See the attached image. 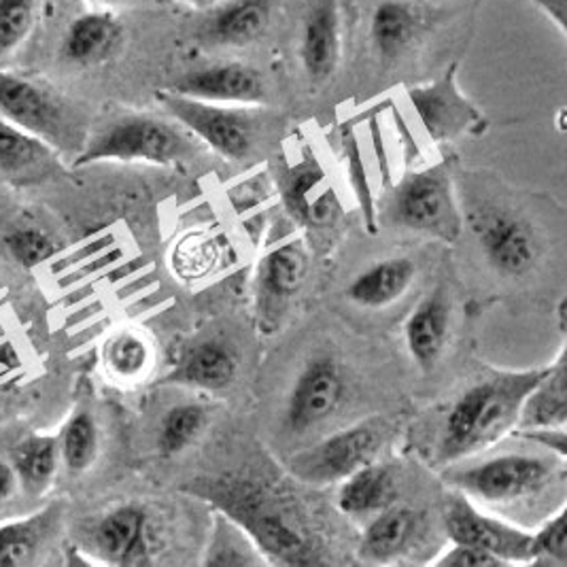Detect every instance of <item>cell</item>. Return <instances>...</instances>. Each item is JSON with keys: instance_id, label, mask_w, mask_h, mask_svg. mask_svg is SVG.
Listing matches in <instances>:
<instances>
[{"instance_id": "cell-12", "label": "cell", "mask_w": 567, "mask_h": 567, "mask_svg": "<svg viewBox=\"0 0 567 567\" xmlns=\"http://www.w3.org/2000/svg\"><path fill=\"white\" fill-rule=\"evenodd\" d=\"M347 398V377L330 355H315L305 363L289 389L285 425L291 434H307L326 423Z\"/></svg>"}, {"instance_id": "cell-39", "label": "cell", "mask_w": 567, "mask_h": 567, "mask_svg": "<svg viewBox=\"0 0 567 567\" xmlns=\"http://www.w3.org/2000/svg\"><path fill=\"white\" fill-rule=\"evenodd\" d=\"M513 434L540 444L542 449L557 455L559 460H566L567 457L566 427H557V430H515Z\"/></svg>"}, {"instance_id": "cell-43", "label": "cell", "mask_w": 567, "mask_h": 567, "mask_svg": "<svg viewBox=\"0 0 567 567\" xmlns=\"http://www.w3.org/2000/svg\"><path fill=\"white\" fill-rule=\"evenodd\" d=\"M94 4H101V7H113V4H122V2H128V0H90Z\"/></svg>"}, {"instance_id": "cell-17", "label": "cell", "mask_w": 567, "mask_h": 567, "mask_svg": "<svg viewBox=\"0 0 567 567\" xmlns=\"http://www.w3.org/2000/svg\"><path fill=\"white\" fill-rule=\"evenodd\" d=\"M309 275V251L302 238L289 236L270 247L258 266V309L266 323L277 321Z\"/></svg>"}, {"instance_id": "cell-23", "label": "cell", "mask_w": 567, "mask_h": 567, "mask_svg": "<svg viewBox=\"0 0 567 567\" xmlns=\"http://www.w3.org/2000/svg\"><path fill=\"white\" fill-rule=\"evenodd\" d=\"M238 365V353L230 342L207 338L185 351L168 381L203 391H224L233 388Z\"/></svg>"}, {"instance_id": "cell-16", "label": "cell", "mask_w": 567, "mask_h": 567, "mask_svg": "<svg viewBox=\"0 0 567 567\" xmlns=\"http://www.w3.org/2000/svg\"><path fill=\"white\" fill-rule=\"evenodd\" d=\"M126 41V27L111 9H92L71 20L60 39V62L87 71L111 62Z\"/></svg>"}, {"instance_id": "cell-31", "label": "cell", "mask_w": 567, "mask_h": 567, "mask_svg": "<svg viewBox=\"0 0 567 567\" xmlns=\"http://www.w3.org/2000/svg\"><path fill=\"white\" fill-rule=\"evenodd\" d=\"M152 344L138 330H120L103 347V363L115 381H141L152 368Z\"/></svg>"}, {"instance_id": "cell-4", "label": "cell", "mask_w": 567, "mask_h": 567, "mask_svg": "<svg viewBox=\"0 0 567 567\" xmlns=\"http://www.w3.org/2000/svg\"><path fill=\"white\" fill-rule=\"evenodd\" d=\"M0 117L39 136L58 154L78 155L90 134L78 104L50 85L0 69Z\"/></svg>"}, {"instance_id": "cell-7", "label": "cell", "mask_w": 567, "mask_h": 567, "mask_svg": "<svg viewBox=\"0 0 567 567\" xmlns=\"http://www.w3.org/2000/svg\"><path fill=\"white\" fill-rule=\"evenodd\" d=\"M157 101L168 117L205 143L208 150L230 162H243L254 154L259 138L258 106L215 104L179 96L175 92H157Z\"/></svg>"}, {"instance_id": "cell-37", "label": "cell", "mask_w": 567, "mask_h": 567, "mask_svg": "<svg viewBox=\"0 0 567 567\" xmlns=\"http://www.w3.org/2000/svg\"><path fill=\"white\" fill-rule=\"evenodd\" d=\"M215 261V247L213 240H208L205 236L192 234L189 238L185 236L179 243V247L175 249V270L183 279H198L205 272L210 270Z\"/></svg>"}, {"instance_id": "cell-1", "label": "cell", "mask_w": 567, "mask_h": 567, "mask_svg": "<svg viewBox=\"0 0 567 567\" xmlns=\"http://www.w3.org/2000/svg\"><path fill=\"white\" fill-rule=\"evenodd\" d=\"M187 493L234 518L258 544L270 566H319L323 550L291 497L279 495L245 474L200 476L187 481Z\"/></svg>"}, {"instance_id": "cell-36", "label": "cell", "mask_w": 567, "mask_h": 567, "mask_svg": "<svg viewBox=\"0 0 567 567\" xmlns=\"http://www.w3.org/2000/svg\"><path fill=\"white\" fill-rule=\"evenodd\" d=\"M4 245L11 254V258L28 270L39 268L41 264H45L48 259H52L58 254V243L50 234L43 233L39 228L13 230V233L7 234Z\"/></svg>"}, {"instance_id": "cell-30", "label": "cell", "mask_w": 567, "mask_h": 567, "mask_svg": "<svg viewBox=\"0 0 567 567\" xmlns=\"http://www.w3.org/2000/svg\"><path fill=\"white\" fill-rule=\"evenodd\" d=\"M60 464V442L55 436H28L18 444L11 462L18 474V483L30 495H37L52 485Z\"/></svg>"}, {"instance_id": "cell-26", "label": "cell", "mask_w": 567, "mask_h": 567, "mask_svg": "<svg viewBox=\"0 0 567 567\" xmlns=\"http://www.w3.org/2000/svg\"><path fill=\"white\" fill-rule=\"evenodd\" d=\"M567 423L566 349L525 395L515 430H557Z\"/></svg>"}, {"instance_id": "cell-2", "label": "cell", "mask_w": 567, "mask_h": 567, "mask_svg": "<svg viewBox=\"0 0 567 567\" xmlns=\"http://www.w3.org/2000/svg\"><path fill=\"white\" fill-rule=\"evenodd\" d=\"M546 368L489 372L465 389L444 419L439 464L453 465L474 457L513 434L520 404Z\"/></svg>"}, {"instance_id": "cell-13", "label": "cell", "mask_w": 567, "mask_h": 567, "mask_svg": "<svg viewBox=\"0 0 567 567\" xmlns=\"http://www.w3.org/2000/svg\"><path fill=\"white\" fill-rule=\"evenodd\" d=\"M168 92L205 103L261 106L268 101L266 79L256 66L221 60L181 75Z\"/></svg>"}, {"instance_id": "cell-35", "label": "cell", "mask_w": 567, "mask_h": 567, "mask_svg": "<svg viewBox=\"0 0 567 567\" xmlns=\"http://www.w3.org/2000/svg\"><path fill=\"white\" fill-rule=\"evenodd\" d=\"M532 564L567 566V508L561 506L532 534Z\"/></svg>"}, {"instance_id": "cell-19", "label": "cell", "mask_w": 567, "mask_h": 567, "mask_svg": "<svg viewBox=\"0 0 567 567\" xmlns=\"http://www.w3.org/2000/svg\"><path fill=\"white\" fill-rule=\"evenodd\" d=\"M208 11L198 41L210 48H247L268 32L272 0H221Z\"/></svg>"}, {"instance_id": "cell-11", "label": "cell", "mask_w": 567, "mask_h": 567, "mask_svg": "<svg viewBox=\"0 0 567 567\" xmlns=\"http://www.w3.org/2000/svg\"><path fill=\"white\" fill-rule=\"evenodd\" d=\"M444 529L449 540L489 550L508 566L532 564V534L483 513L462 491L446 495Z\"/></svg>"}, {"instance_id": "cell-38", "label": "cell", "mask_w": 567, "mask_h": 567, "mask_svg": "<svg viewBox=\"0 0 567 567\" xmlns=\"http://www.w3.org/2000/svg\"><path fill=\"white\" fill-rule=\"evenodd\" d=\"M436 567H495L508 566L502 557L493 555L489 550L467 546V544H455L446 550H442L439 557L432 561Z\"/></svg>"}, {"instance_id": "cell-34", "label": "cell", "mask_w": 567, "mask_h": 567, "mask_svg": "<svg viewBox=\"0 0 567 567\" xmlns=\"http://www.w3.org/2000/svg\"><path fill=\"white\" fill-rule=\"evenodd\" d=\"M41 0H0V60L18 52L34 30Z\"/></svg>"}, {"instance_id": "cell-18", "label": "cell", "mask_w": 567, "mask_h": 567, "mask_svg": "<svg viewBox=\"0 0 567 567\" xmlns=\"http://www.w3.org/2000/svg\"><path fill=\"white\" fill-rule=\"evenodd\" d=\"M342 11L338 0H315L300 28V64L310 85H326L342 60Z\"/></svg>"}, {"instance_id": "cell-27", "label": "cell", "mask_w": 567, "mask_h": 567, "mask_svg": "<svg viewBox=\"0 0 567 567\" xmlns=\"http://www.w3.org/2000/svg\"><path fill=\"white\" fill-rule=\"evenodd\" d=\"M398 483L388 465H361L344 481H340L336 504L340 513L353 518L379 515L395 502Z\"/></svg>"}, {"instance_id": "cell-22", "label": "cell", "mask_w": 567, "mask_h": 567, "mask_svg": "<svg viewBox=\"0 0 567 567\" xmlns=\"http://www.w3.org/2000/svg\"><path fill=\"white\" fill-rule=\"evenodd\" d=\"M58 168V152L39 136L0 117V179L32 185Z\"/></svg>"}, {"instance_id": "cell-8", "label": "cell", "mask_w": 567, "mask_h": 567, "mask_svg": "<svg viewBox=\"0 0 567 567\" xmlns=\"http://www.w3.org/2000/svg\"><path fill=\"white\" fill-rule=\"evenodd\" d=\"M383 442V421L368 419L291 455L287 467L302 483L332 485L344 481L349 474L360 470L361 465L374 462Z\"/></svg>"}, {"instance_id": "cell-5", "label": "cell", "mask_w": 567, "mask_h": 567, "mask_svg": "<svg viewBox=\"0 0 567 567\" xmlns=\"http://www.w3.org/2000/svg\"><path fill=\"white\" fill-rule=\"evenodd\" d=\"M566 460L548 453H499L478 464L451 467L444 478L472 502L491 506L538 497L564 476Z\"/></svg>"}, {"instance_id": "cell-32", "label": "cell", "mask_w": 567, "mask_h": 567, "mask_svg": "<svg viewBox=\"0 0 567 567\" xmlns=\"http://www.w3.org/2000/svg\"><path fill=\"white\" fill-rule=\"evenodd\" d=\"M208 423V409L198 402H185L168 409L159 421L157 449L164 457H177L203 436Z\"/></svg>"}, {"instance_id": "cell-40", "label": "cell", "mask_w": 567, "mask_h": 567, "mask_svg": "<svg viewBox=\"0 0 567 567\" xmlns=\"http://www.w3.org/2000/svg\"><path fill=\"white\" fill-rule=\"evenodd\" d=\"M534 2L557 24L559 32H566V0H534Z\"/></svg>"}, {"instance_id": "cell-29", "label": "cell", "mask_w": 567, "mask_h": 567, "mask_svg": "<svg viewBox=\"0 0 567 567\" xmlns=\"http://www.w3.org/2000/svg\"><path fill=\"white\" fill-rule=\"evenodd\" d=\"M203 566H270L254 538L228 515L213 508Z\"/></svg>"}, {"instance_id": "cell-3", "label": "cell", "mask_w": 567, "mask_h": 567, "mask_svg": "<svg viewBox=\"0 0 567 567\" xmlns=\"http://www.w3.org/2000/svg\"><path fill=\"white\" fill-rule=\"evenodd\" d=\"M198 138L175 122L152 113H120L90 130L75 166L96 162H145L171 166L192 159Z\"/></svg>"}, {"instance_id": "cell-25", "label": "cell", "mask_w": 567, "mask_h": 567, "mask_svg": "<svg viewBox=\"0 0 567 567\" xmlns=\"http://www.w3.org/2000/svg\"><path fill=\"white\" fill-rule=\"evenodd\" d=\"M416 264L411 258H385L374 261L347 287V298L361 309H388L414 284Z\"/></svg>"}, {"instance_id": "cell-10", "label": "cell", "mask_w": 567, "mask_h": 567, "mask_svg": "<svg viewBox=\"0 0 567 567\" xmlns=\"http://www.w3.org/2000/svg\"><path fill=\"white\" fill-rule=\"evenodd\" d=\"M457 69L460 64L453 62L436 81L406 90L421 126L439 145L453 143L465 134L478 136L489 126L485 113L462 92Z\"/></svg>"}, {"instance_id": "cell-33", "label": "cell", "mask_w": 567, "mask_h": 567, "mask_svg": "<svg viewBox=\"0 0 567 567\" xmlns=\"http://www.w3.org/2000/svg\"><path fill=\"white\" fill-rule=\"evenodd\" d=\"M60 442V460L64 467L73 474H81L90 470L101 451V432L94 414L85 409L66 421L62 434L58 436Z\"/></svg>"}, {"instance_id": "cell-20", "label": "cell", "mask_w": 567, "mask_h": 567, "mask_svg": "<svg viewBox=\"0 0 567 567\" xmlns=\"http://www.w3.org/2000/svg\"><path fill=\"white\" fill-rule=\"evenodd\" d=\"M425 518L411 506L391 504L379 515L370 516L360 542V559L365 564H395L421 538Z\"/></svg>"}, {"instance_id": "cell-28", "label": "cell", "mask_w": 567, "mask_h": 567, "mask_svg": "<svg viewBox=\"0 0 567 567\" xmlns=\"http://www.w3.org/2000/svg\"><path fill=\"white\" fill-rule=\"evenodd\" d=\"M60 520L58 506H50L22 520L0 523V567L34 564L37 555L52 538Z\"/></svg>"}, {"instance_id": "cell-15", "label": "cell", "mask_w": 567, "mask_h": 567, "mask_svg": "<svg viewBox=\"0 0 567 567\" xmlns=\"http://www.w3.org/2000/svg\"><path fill=\"white\" fill-rule=\"evenodd\" d=\"M92 544L106 564L150 566L154 564L152 516L138 504L117 506L96 523Z\"/></svg>"}, {"instance_id": "cell-9", "label": "cell", "mask_w": 567, "mask_h": 567, "mask_svg": "<svg viewBox=\"0 0 567 567\" xmlns=\"http://www.w3.org/2000/svg\"><path fill=\"white\" fill-rule=\"evenodd\" d=\"M470 228L491 268L504 277H525L540 259L542 247L534 226L513 208L481 207L470 210Z\"/></svg>"}, {"instance_id": "cell-42", "label": "cell", "mask_w": 567, "mask_h": 567, "mask_svg": "<svg viewBox=\"0 0 567 567\" xmlns=\"http://www.w3.org/2000/svg\"><path fill=\"white\" fill-rule=\"evenodd\" d=\"M157 2H164V4H183V7H189V9H198V11H208L210 7L219 4L221 0H157Z\"/></svg>"}, {"instance_id": "cell-6", "label": "cell", "mask_w": 567, "mask_h": 567, "mask_svg": "<svg viewBox=\"0 0 567 567\" xmlns=\"http://www.w3.org/2000/svg\"><path fill=\"white\" fill-rule=\"evenodd\" d=\"M389 219L411 233L427 234L442 243H457L464 215L457 205L446 164L414 171L391 194Z\"/></svg>"}, {"instance_id": "cell-24", "label": "cell", "mask_w": 567, "mask_h": 567, "mask_svg": "<svg viewBox=\"0 0 567 567\" xmlns=\"http://www.w3.org/2000/svg\"><path fill=\"white\" fill-rule=\"evenodd\" d=\"M451 336V305L442 291L427 293L404 323V340L414 363L430 372L436 368Z\"/></svg>"}, {"instance_id": "cell-41", "label": "cell", "mask_w": 567, "mask_h": 567, "mask_svg": "<svg viewBox=\"0 0 567 567\" xmlns=\"http://www.w3.org/2000/svg\"><path fill=\"white\" fill-rule=\"evenodd\" d=\"M18 474L13 470V465L9 462L0 460V502L9 499L16 491H18Z\"/></svg>"}, {"instance_id": "cell-14", "label": "cell", "mask_w": 567, "mask_h": 567, "mask_svg": "<svg viewBox=\"0 0 567 567\" xmlns=\"http://www.w3.org/2000/svg\"><path fill=\"white\" fill-rule=\"evenodd\" d=\"M284 207L307 230H328L340 215L334 189L315 155L305 154L287 164L277 179Z\"/></svg>"}, {"instance_id": "cell-21", "label": "cell", "mask_w": 567, "mask_h": 567, "mask_svg": "<svg viewBox=\"0 0 567 567\" xmlns=\"http://www.w3.org/2000/svg\"><path fill=\"white\" fill-rule=\"evenodd\" d=\"M427 30V9L416 0H381L370 16V41L391 64L411 52Z\"/></svg>"}]
</instances>
